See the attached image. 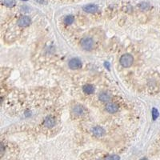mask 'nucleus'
<instances>
[{
    "instance_id": "obj_1",
    "label": "nucleus",
    "mask_w": 160,
    "mask_h": 160,
    "mask_svg": "<svg viewBox=\"0 0 160 160\" xmlns=\"http://www.w3.org/2000/svg\"><path fill=\"white\" fill-rule=\"evenodd\" d=\"M120 64L123 67V68H130L131 67L134 62V58L130 54H124L122 55V57L120 58Z\"/></svg>"
},
{
    "instance_id": "obj_2",
    "label": "nucleus",
    "mask_w": 160,
    "mask_h": 160,
    "mask_svg": "<svg viewBox=\"0 0 160 160\" xmlns=\"http://www.w3.org/2000/svg\"><path fill=\"white\" fill-rule=\"evenodd\" d=\"M80 45H81V48L85 51H91L94 47V41L91 38L86 37V38H82V40L80 41Z\"/></svg>"
},
{
    "instance_id": "obj_3",
    "label": "nucleus",
    "mask_w": 160,
    "mask_h": 160,
    "mask_svg": "<svg viewBox=\"0 0 160 160\" xmlns=\"http://www.w3.org/2000/svg\"><path fill=\"white\" fill-rule=\"evenodd\" d=\"M68 64H69V68L72 70H78L82 68V62L78 58H71Z\"/></svg>"
},
{
    "instance_id": "obj_4",
    "label": "nucleus",
    "mask_w": 160,
    "mask_h": 160,
    "mask_svg": "<svg viewBox=\"0 0 160 160\" xmlns=\"http://www.w3.org/2000/svg\"><path fill=\"white\" fill-rule=\"evenodd\" d=\"M31 23V19L28 16H22L20 17L18 20V26L22 27V28H26L28 27Z\"/></svg>"
},
{
    "instance_id": "obj_5",
    "label": "nucleus",
    "mask_w": 160,
    "mask_h": 160,
    "mask_svg": "<svg viewBox=\"0 0 160 160\" xmlns=\"http://www.w3.org/2000/svg\"><path fill=\"white\" fill-rule=\"evenodd\" d=\"M106 110H107L108 112L113 114V113H115L118 111V104L115 103V102H108L106 105Z\"/></svg>"
},
{
    "instance_id": "obj_6",
    "label": "nucleus",
    "mask_w": 160,
    "mask_h": 160,
    "mask_svg": "<svg viewBox=\"0 0 160 160\" xmlns=\"http://www.w3.org/2000/svg\"><path fill=\"white\" fill-rule=\"evenodd\" d=\"M55 125V119L52 116H48L44 121V126L48 128H53Z\"/></svg>"
},
{
    "instance_id": "obj_7",
    "label": "nucleus",
    "mask_w": 160,
    "mask_h": 160,
    "mask_svg": "<svg viewBox=\"0 0 160 160\" xmlns=\"http://www.w3.org/2000/svg\"><path fill=\"white\" fill-rule=\"evenodd\" d=\"M93 135H95L97 137H102L105 135V130L101 127H95L92 129Z\"/></svg>"
},
{
    "instance_id": "obj_8",
    "label": "nucleus",
    "mask_w": 160,
    "mask_h": 160,
    "mask_svg": "<svg viewBox=\"0 0 160 160\" xmlns=\"http://www.w3.org/2000/svg\"><path fill=\"white\" fill-rule=\"evenodd\" d=\"M83 11L88 13H95L98 11V7L95 4H88L83 7Z\"/></svg>"
},
{
    "instance_id": "obj_9",
    "label": "nucleus",
    "mask_w": 160,
    "mask_h": 160,
    "mask_svg": "<svg viewBox=\"0 0 160 160\" xmlns=\"http://www.w3.org/2000/svg\"><path fill=\"white\" fill-rule=\"evenodd\" d=\"M98 98H99V100L101 101V102H109V100H110V98H111V97H110V95L108 94V92H105V91H103V92L100 93L99 95H98Z\"/></svg>"
},
{
    "instance_id": "obj_10",
    "label": "nucleus",
    "mask_w": 160,
    "mask_h": 160,
    "mask_svg": "<svg viewBox=\"0 0 160 160\" xmlns=\"http://www.w3.org/2000/svg\"><path fill=\"white\" fill-rule=\"evenodd\" d=\"M82 90H83V91L87 95H91V94L95 92V88L91 84H87V85H85L82 88Z\"/></svg>"
},
{
    "instance_id": "obj_11",
    "label": "nucleus",
    "mask_w": 160,
    "mask_h": 160,
    "mask_svg": "<svg viewBox=\"0 0 160 160\" xmlns=\"http://www.w3.org/2000/svg\"><path fill=\"white\" fill-rule=\"evenodd\" d=\"M73 111H74V113H75V115H82L84 113V108L83 107H82L81 105H77L74 108Z\"/></svg>"
},
{
    "instance_id": "obj_12",
    "label": "nucleus",
    "mask_w": 160,
    "mask_h": 160,
    "mask_svg": "<svg viewBox=\"0 0 160 160\" xmlns=\"http://www.w3.org/2000/svg\"><path fill=\"white\" fill-rule=\"evenodd\" d=\"M2 3L6 6V7H8V8H13L15 7L16 2L15 0H3L2 1Z\"/></svg>"
},
{
    "instance_id": "obj_13",
    "label": "nucleus",
    "mask_w": 160,
    "mask_h": 160,
    "mask_svg": "<svg viewBox=\"0 0 160 160\" xmlns=\"http://www.w3.org/2000/svg\"><path fill=\"white\" fill-rule=\"evenodd\" d=\"M74 19H75V18H74L73 15H68V16L64 18V23L68 26L71 25L74 22Z\"/></svg>"
},
{
    "instance_id": "obj_14",
    "label": "nucleus",
    "mask_w": 160,
    "mask_h": 160,
    "mask_svg": "<svg viewBox=\"0 0 160 160\" xmlns=\"http://www.w3.org/2000/svg\"><path fill=\"white\" fill-rule=\"evenodd\" d=\"M158 115H159V113H158V111L157 108H153L152 110V117H153V119L154 120H156L158 118Z\"/></svg>"
},
{
    "instance_id": "obj_15",
    "label": "nucleus",
    "mask_w": 160,
    "mask_h": 160,
    "mask_svg": "<svg viewBox=\"0 0 160 160\" xmlns=\"http://www.w3.org/2000/svg\"><path fill=\"white\" fill-rule=\"evenodd\" d=\"M139 8L142 10H148V7H149V4L147 3V2H142V3L140 4Z\"/></svg>"
},
{
    "instance_id": "obj_16",
    "label": "nucleus",
    "mask_w": 160,
    "mask_h": 160,
    "mask_svg": "<svg viewBox=\"0 0 160 160\" xmlns=\"http://www.w3.org/2000/svg\"><path fill=\"white\" fill-rule=\"evenodd\" d=\"M106 159H119L120 157L117 155H108L105 157Z\"/></svg>"
},
{
    "instance_id": "obj_17",
    "label": "nucleus",
    "mask_w": 160,
    "mask_h": 160,
    "mask_svg": "<svg viewBox=\"0 0 160 160\" xmlns=\"http://www.w3.org/2000/svg\"><path fill=\"white\" fill-rule=\"evenodd\" d=\"M0 150H1V155H3V151H4V146L3 143H1V146H0Z\"/></svg>"
},
{
    "instance_id": "obj_18",
    "label": "nucleus",
    "mask_w": 160,
    "mask_h": 160,
    "mask_svg": "<svg viewBox=\"0 0 160 160\" xmlns=\"http://www.w3.org/2000/svg\"><path fill=\"white\" fill-rule=\"evenodd\" d=\"M28 9H29L28 6H22V11H23L24 12H28Z\"/></svg>"
},
{
    "instance_id": "obj_19",
    "label": "nucleus",
    "mask_w": 160,
    "mask_h": 160,
    "mask_svg": "<svg viewBox=\"0 0 160 160\" xmlns=\"http://www.w3.org/2000/svg\"><path fill=\"white\" fill-rule=\"evenodd\" d=\"M37 2H39L41 4H45L46 3V0H35Z\"/></svg>"
},
{
    "instance_id": "obj_20",
    "label": "nucleus",
    "mask_w": 160,
    "mask_h": 160,
    "mask_svg": "<svg viewBox=\"0 0 160 160\" xmlns=\"http://www.w3.org/2000/svg\"><path fill=\"white\" fill-rule=\"evenodd\" d=\"M109 64H110V63H108V62H106L105 64H104V65H105L106 68H107V69H108V70L110 69V65H109Z\"/></svg>"
},
{
    "instance_id": "obj_21",
    "label": "nucleus",
    "mask_w": 160,
    "mask_h": 160,
    "mask_svg": "<svg viewBox=\"0 0 160 160\" xmlns=\"http://www.w3.org/2000/svg\"><path fill=\"white\" fill-rule=\"evenodd\" d=\"M23 1H27V0H23Z\"/></svg>"
}]
</instances>
